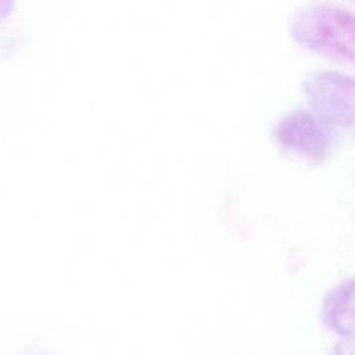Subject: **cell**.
<instances>
[{
  "label": "cell",
  "instance_id": "6da1fadb",
  "mask_svg": "<svg viewBox=\"0 0 355 355\" xmlns=\"http://www.w3.org/2000/svg\"><path fill=\"white\" fill-rule=\"evenodd\" d=\"M354 15L351 11L326 4L301 8L290 22L293 37L327 54L352 60Z\"/></svg>",
  "mask_w": 355,
  "mask_h": 355
},
{
  "label": "cell",
  "instance_id": "7a4b0ae2",
  "mask_svg": "<svg viewBox=\"0 0 355 355\" xmlns=\"http://www.w3.org/2000/svg\"><path fill=\"white\" fill-rule=\"evenodd\" d=\"M304 90L316 114L333 123L352 122V89L354 80L349 73L318 69L304 76Z\"/></svg>",
  "mask_w": 355,
  "mask_h": 355
},
{
  "label": "cell",
  "instance_id": "3957f363",
  "mask_svg": "<svg viewBox=\"0 0 355 355\" xmlns=\"http://www.w3.org/2000/svg\"><path fill=\"white\" fill-rule=\"evenodd\" d=\"M277 139L308 159H322L333 140V128L318 114L308 110L287 112L276 126Z\"/></svg>",
  "mask_w": 355,
  "mask_h": 355
},
{
  "label": "cell",
  "instance_id": "277c9868",
  "mask_svg": "<svg viewBox=\"0 0 355 355\" xmlns=\"http://www.w3.org/2000/svg\"><path fill=\"white\" fill-rule=\"evenodd\" d=\"M322 320L343 338L354 336V280L349 277L331 287L322 302Z\"/></svg>",
  "mask_w": 355,
  "mask_h": 355
},
{
  "label": "cell",
  "instance_id": "5b68a950",
  "mask_svg": "<svg viewBox=\"0 0 355 355\" xmlns=\"http://www.w3.org/2000/svg\"><path fill=\"white\" fill-rule=\"evenodd\" d=\"M330 355H354L352 338H343L336 343L330 349Z\"/></svg>",
  "mask_w": 355,
  "mask_h": 355
},
{
  "label": "cell",
  "instance_id": "8992f818",
  "mask_svg": "<svg viewBox=\"0 0 355 355\" xmlns=\"http://www.w3.org/2000/svg\"><path fill=\"white\" fill-rule=\"evenodd\" d=\"M19 355H57L49 349L44 348H28L25 351H22Z\"/></svg>",
  "mask_w": 355,
  "mask_h": 355
},
{
  "label": "cell",
  "instance_id": "52a82bcc",
  "mask_svg": "<svg viewBox=\"0 0 355 355\" xmlns=\"http://www.w3.org/2000/svg\"><path fill=\"white\" fill-rule=\"evenodd\" d=\"M14 7L12 1H0V19L7 17Z\"/></svg>",
  "mask_w": 355,
  "mask_h": 355
}]
</instances>
